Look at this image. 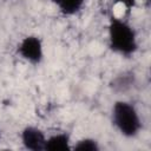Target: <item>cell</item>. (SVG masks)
<instances>
[{"mask_svg": "<svg viewBox=\"0 0 151 151\" xmlns=\"http://www.w3.org/2000/svg\"><path fill=\"white\" fill-rule=\"evenodd\" d=\"M110 47L123 55H131L136 52L138 44L133 28L124 20L111 17L109 24Z\"/></svg>", "mask_w": 151, "mask_h": 151, "instance_id": "6da1fadb", "label": "cell"}, {"mask_svg": "<svg viewBox=\"0 0 151 151\" xmlns=\"http://www.w3.org/2000/svg\"><path fill=\"white\" fill-rule=\"evenodd\" d=\"M112 120L119 132L125 137H134L139 133L142 123L133 105L126 101H116L112 107Z\"/></svg>", "mask_w": 151, "mask_h": 151, "instance_id": "7a4b0ae2", "label": "cell"}, {"mask_svg": "<svg viewBox=\"0 0 151 151\" xmlns=\"http://www.w3.org/2000/svg\"><path fill=\"white\" fill-rule=\"evenodd\" d=\"M18 53L28 63L39 64L44 57L42 42L35 35L25 37L18 46Z\"/></svg>", "mask_w": 151, "mask_h": 151, "instance_id": "3957f363", "label": "cell"}, {"mask_svg": "<svg viewBox=\"0 0 151 151\" xmlns=\"http://www.w3.org/2000/svg\"><path fill=\"white\" fill-rule=\"evenodd\" d=\"M21 142L27 150L41 151L45 150L46 137L41 130L34 126H27L21 132Z\"/></svg>", "mask_w": 151, "mask_h": 151, "instance_id": "277c9868", "label": "cell"}, {"mask_svg": "<svg viewBox=\"0 0 151 151\" xmlns=\"http://www.w3.org/2000/svg\"><path fill=\"white\" fill-rule=\"evenodd\" d=\"M45 150L47 151H68L71 150V140L67 133H57L46 138Z\"/></svg>", "mask_w": 151, "mask_h": 151, "instance_id": "5b68a950", "label": "cell"}, {"mask_svg": "<svg viewBox=\"0 0 151 151\" xmlns=\"http://www.w3.org/2000/svg\"><path fill=\"white\" fill-rule=\"evenodd\" d=\"M54 2L58 5V7L63 14L73 15L81 9L85 0H55Z\"/></svg>", "mask_w": 151, "mask_h": 151, "instance_id": "8992f818", "label": "cell"}, {"mask_svg": "<svg viewBox=\"0 0 151 151\" xmlns=\"http://www.w3.org/2000/svg\"><path fill=\"white\" fill-rule=\"evenodd\" d=\"M73 149L76 151H98L99 150V145L97 143V140L91 139V138H85L79 140Z\"/></svg>", "mask_w": 151, "mask_h": 151, "instance_id": "52a82bcc", "label": "cell"}, {"mask_svg": "<svg viewBox=\"0 0 151 151\" xmlns=\"http://www.w3.org/2000/svg\"><path fill=\"white\" fill-rule=\"evenodd\" d=\"M113 1H114V2H117V4L123 5L127 11L132 9V8L134 7L136 2H137V0H113Z\"/></svg>", "mask_w": 151, "mask_h": 151, "instance_id": "ba28073f", "label": "cell"}, {"mask_svg": "<svg viewBox=\"0 0 151 151\" xmlns=\"http://www.w3.org/2000/svg\"><path fill=\"white\" fill-rule=\"evenodd\" d=\"M52 1H53V2H54V1H55V0H52Z\"/></svg>", "mask_w": 151, "mask_h": 151, "instance_id": "9c48e42d", "label": "cell"}]
</instances>
